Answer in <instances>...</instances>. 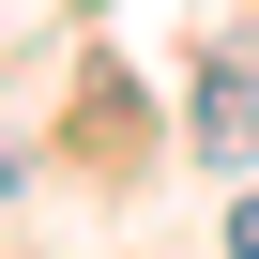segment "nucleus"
<instances>
[{
    "mask_svg": "<svg viewBox=\"0 0 259 259\" xmlns=\"http://www.w3.org/2000/svg\"><path fill=\"white\" fill-rule=\"evenodd\" d=\"M229 259H259V198H244V213H229Z\"/></svg>",
    "mask_w": 259,
    "mask_h": 259,
    "instance_id": "obj_1",
    "label": "nucleus"
}]
</instances>
